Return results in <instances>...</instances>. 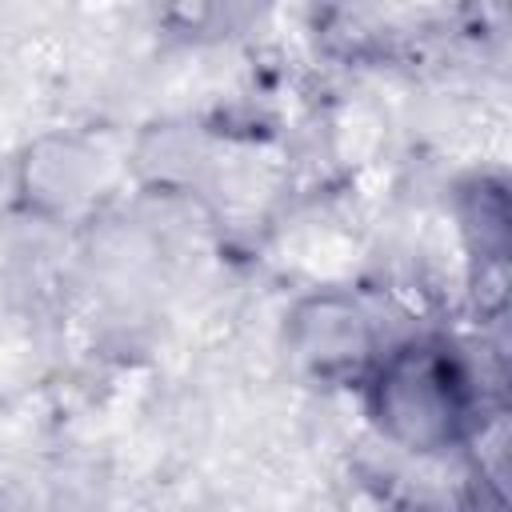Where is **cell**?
Returning a JSON list of instances; mask_svg holds the SVG:
<instances>
[{"mask_svg": "<svg viewBox=\"0 0 512 512\" xmlns=\"http://www.w3.org/2000/svg\"><path fill=\"white\" fill-rule=\"evenodd\" d=\"M376 416L408 448H444L468 420V384L444 348L412 344L376 380Z\"/></svg>", "mask_w": 512, "mask_h": 512, "instance_id": "obj_1", "label": "cell"}]
</instances>
